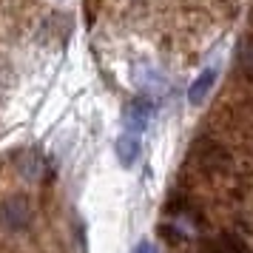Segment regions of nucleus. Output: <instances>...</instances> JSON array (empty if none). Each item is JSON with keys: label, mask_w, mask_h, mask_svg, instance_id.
<instances>
[{"label": "nucleus", "mask_w": 253, "mask_h": 253, "mask_svg": "<svg viewBox=\"0 0 253 253\" xmlns=\"http://www.w3.org/2000/svg\"><path fill=\"white\" fill-rule=\"evenodd\" d=\"M213 83H216V69H205L199 77H196L194 85H191V91H188L191 105H202V100L208 97V91L213 88Z\"/></svg>", "instance_id": "obj_3"}, {"label": "nucleus", "mask_w": 253, "mask_h": 253, "mask_svg": "<svg viewBox=\"0 0 253 253\" xmlns=\"http://www.w3.org/2000/svg\"><path fill=\"white\" fill-rule=\"evenodd\" d=\"M148 117H151V105L142 103V100H139V103H131L126 108V123L134 128V131H142L145 123H148Z\"/></svg>", "instance_id": "obj_4"}, {"label": "nucleus", "mask_w": 253, "mask_h": 253, "mask_svg": "<svg viewBox=\"0 0 253 253\" xmlns=\"http://www.w3.org/2000/svg\"><path fill=\"white\" fill-rule=\"evenodd\" d=\"M0 213H3V222L12 230H26L32 225V219H35V208H32V202L26 196L14 194L3 202V211Z\"/></svg>", "instance_id": "obj_1"}, {"label": "nucleus", "mask_w": 253, "mask_h": 253, "mask_svg": "<svg viewBox=\"0 0 253 253\" xmlns=\"http://www.w3.org/2000/svg\"><path fill=\"white\" fill-rule=\"evenodd\" d=\"M114 151H117V160L123 162V165L137 162V157H139V137L137 134H123V137H117Z\"/></svg>", "instance_id": "obj_2"}, {"label": "nucleus", "mask_w": 253, "mask_h": 253, "mask_svg": "<svg viewBox=\"0 0 253 253\" xmlns=\"http://www.w3.org/2000/svg\"><path fill=\"white\" fill-rule=\"evenodd\" d=\"M134 253H154V248H151L148 242H142V245H139V248H137Z\"/></svg>", "instance_id": "obj_6"}, {"label": "nucleus", "mask_w": 253, "mask_h": 253, "mask_svg": "<svg viewBox=\"0 0 253 253\" xmlns=\"http://www.w3.org/2000/svg\"><path fill=\"white\" fill-rule=\"evenodd\" d=\"M23 162H26V165H20V171H23L26 176H29V179H37V176H40V171H43V165H40V160H37L35 154H26V157H23Z\"/></svg>", "instance_id": "obj_5"}]
</instances>
